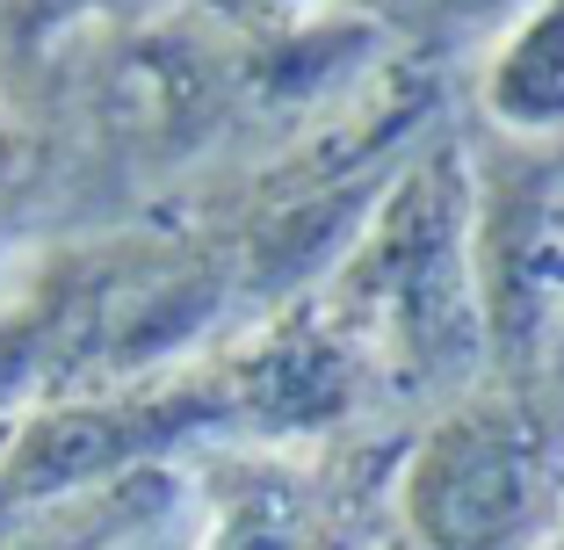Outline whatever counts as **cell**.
Masks as SVG:
<instances>
[{
    "label": "cell",
    "mask_w": 564,
    "mask_h": 550,
    "mask_svg": "<svg viewBox=\"0 0 564 550\" xmlns=\"http://www.w3.org/2000/svg\"><path fill=\"white\" fill-rule=\"evenodd\" d=\"M557 493L550 434L514 399L448 406L391 464V507L413 550H529Z\"/></svg>",
    "instance_id": "obj_2"
},
{
    "label": "cell",
    "mask_w": 564,
    "mask_h": 550,
    "mask_svg": "<svg viewBox=\"0 0 564 550\" xmlns=\"http://www.w3.org/2000/svg\"><path fill=\"white\" fill-rule=\"evenodd\" d=\"M478 109L514 145L564 138V0H529L478 73Z\"/></svg>",
    "instance_id": "obj_7"
},
{
    "label": "cell",
    "mask_w": 564,
    "mask_h": 550,
    "mask_svg": "<svg viewBox=\"0 0 564 550\" xmlns=\"http://www.w3.org/2000/svg\"><path fill=\"white\" fill-rule=\"evenodd\" d=\"M261 8H318V0H261Z\"/></svg>",
    "instance_id": "obj_11"
},
{
    "label": "cell",
    "mask_w": 564,
    "mask_h": 550,
    "mask_svg": "<svg viewBox=\"0 0 564 550\" xmlns=\"http://www.w3.org/2000/svg\"><path fill=\"white\" fill-rule=\"evenodd\" d=\"M362 377L369 369L355 363V348L318 312H290L282 326H268L261 341H247V348H232L217 363L232 434H261V442L333 428L355 406Z\"/></svg>",
    "instance_id": "obj_6"
},
{
    "label": "cell",
    "mask_w": 564,
    "mask_h": 550,
    "mask_svg": "<svg viewBox=\"0 0 564 550\" xmlns=\"http://www.w3.org/2000/svg\"><path fill=\"white\" fill-rule=\"evenodd\" d=\"M217 434H232V406H225L217 369L210 377L123 384L109 399L36 406L30 420L0 434V536L44 507L101 493V485L152 471L196 442H217Z\"/></svg>",
    "instance_id": "obj_3"
},
{
    "label": "cell",
    "mask_w": 564,
    "mask_h": 550,
    "mask_svg": "<svg viewBox=\"0 0 564 550\" xmlns=\"http://www.w3.org/2000/svg\"><path fill=\"white\" fill-rule=\"evenodd\" d=\"M448 15H464V22H514L529 0H442Z\"/></svg>",
    "instance_id": "obj_10"
},
{
    "label": "cell",
    "mask_w": 564,
    "mask_h": 550,
    "mask_svg": "<svg viewBox=\"0 0 564 550\" xmlns=\"http://www.w3.org/2000/svg\"><path fill=\"white\" fill-rule=\"evenodd\" d=\"M470 290L485 363L535 369L564 334V160H514L507 182L470 168Z\"/></svg>",
    "instance_id": "obj_4"
},
{
    "label": "cell",
    "mask_w": 564,
    "mask_h": 550,
    "mask_svg": "<svg viewBox=\"0 0 564 550\" xmlns=\"http://www.w3.org/2000/svg\"><path fill=\"white\" fill-rule=\"evenodd\" d=\"M182 493V478L166 464L131 471V478L101 485V493H80V500H58L44 515H30L22 529L0 536V550H117L145 529L152 515H166V500Z\"/></svg>",
    "instance_id": "obj_8"
},
{
    "label": "cell",
    "mask_w": 564,
    "mask_h": 550,
    "mask_svg": "<svg viewBox=\"0 0 564 550\" xmlns=\"http://www.w3.org/2000/svg\"><path fill=\"white\" fill-rule=\"evenodd\" d=\"M318 319L369 377H399V391H456L485 369L470 290V160L456 145H427L383 188L362 239L333 268Z\"/></svg>",
    "instance_id": "obj_1"
},
{
    "label": "cell",
    "mask_w": 564,
    "mask_h": 550,
    "mask_svg": "<svg viewBox=\"0 0 564 550\" xmlns=\"http://www.w3.org/2000/svg\"><path fill=\"white\" fill-rule=\"evenodd\" d=\"M44 355H51V319H8L0 326V420L30 399V384L44 377Z\"/></svg>",
    "instance_id": "obj_9"
},
{
    "label": "cell",
    "mask_w": 564,
    "mask_h": 550,
    "mask_svg": "<svg viewBox=\"0 0 564 550\" xmlns=\"http://www.w3.org/2000/svg\"><path fill=\"white\" fill-rule=\"evenodd\" d=\"M362 493L340 464L290 456H225L210 464V521L196 550H369Z\"/></svg>",
    "instance_id": "obj_5"
}]
</instances>
